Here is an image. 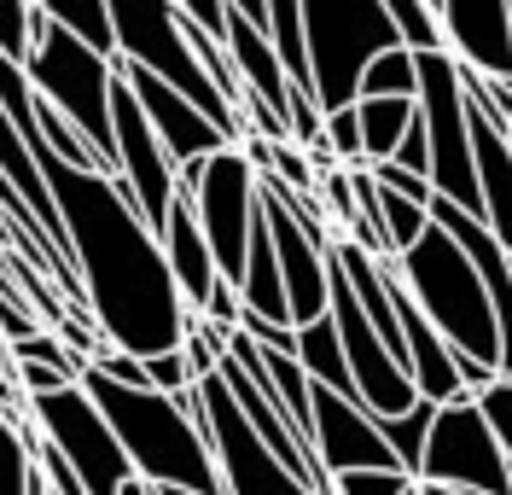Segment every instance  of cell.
<instances>
[{"label": "cell", "instance_id": "9c48e42d", "mask_svg": "<svg viewBox=\"0 0 512 495\" xmlns=\"http://www.w3.org/2000/svg\"><path fill=\"white\" fill-rule=\"evenodd\" d=\"M198 391V431L216 455V472H222V495H315L309 484H297L286 472V461L245 426L239 402L227 396V385L210 373Z\"/></svg>", "mask_w": 512, "mask_h": 495}, {"label": "cell", "instance_id": "d6986e66", "mask_svg": "<svg viewBox=\"0 0 512 495\" xmlns=\"http://www.w3.org/2000/svg\"><path fill=\"white\" fill-rule=\"evenodd\" d=\"M355 117H361L367 164H390V158H396V146H402V134L414 129L419 105H414V99H361V105H355Z\"/></svg>", "mask_w": 512, "mask_h": 495}, {"label": "cell", "instance_id": "4dcf8cb0", "mask_svg": "<svg viewBox=\"0 0 512 495\" xmlns=\"http://www.w3.org/2000/svg\"><path fill=\"white\" fill-rule=\"evenodd\" d=\"M367 175H373V181H379L384 193H396V198H414V204H425V210H431V181H425V175H408V169H396V164H367Z\"/></svg>", "mask_w": 512, "mask_h": 495}, {"label": "cell", "instance_id": "6da1fadb", "mask_svg": "<svg viewBox=\"0 0 512 495\" xmlns=\"http://www.w3.org/2000/svg\"><path fill=\"white\" fill-rule=\"evenodd\" d=\"M35 164H41V181L64 222V245H70V263L82 280V309H88L94 332L111 350H128L140 362L181 350L192 315L163 263V239L128 204L123 181H111L99 169L59 164L47 146L35 152Z\"/></svg>", "mask_w": 512, "mask_h": 495}, {"label": "cell", "instance_id": "3957f363", "mask_svg": "<svg viewBox=\"0 0 512 495\" xmlns=\"http://www.w3.org/2000/svg\"><path fill=\"white\" fill-rule=\"evenodd\" d=\"M396 274H402V292L414 297V309L425 315V327L437 332L454 356L501 373V338H495L489 292H483L478 268L466 263V251L443 228H431L408 257H396Z\"/></svg>", "mask_w": 512, "mask_h": 495}, {"label": "cell", "instance_id": "4fadbf2b", "mask_svg": "<svg viewBox=\"0 0 512 495\" xmlns=\"http://www.w3.org/2000/svg\"><path fill=\"white\" fill-rule=\"evenodd\" d=\"M443 53L483 82H512V18L507 0H437Z\"/></svg>", "mask_w": 512, "mask_h": 495}, {"label": "cell", "instance_id": "ffe728a7", "mask_svg": "<svg viewBox=\"0 0 512 495\" xmlns=\"http://www.w3.org/2000/svg\"><path fill=\"white\" fill-rule=\"evenodd\" d=\"M47 6V18L59 24L70 41H82L88 53H99V59H111L117 65V24H111V0H41Z\"/></svg>", "mask_w": 512, "mask_h": 495}, {"label": "cell", "instance_id": "30bf717a", "mask_svg": "<svg viewBox=\"0 0 512 495\" xmlns=\"http://www.w3.org/2000/svg\"><path fill=\"white\" fill-rule=\"evenodd\" d=\"M419 484H443V490L460 495H512V466L483 426L478 396H460V402L437 408L425 461H419Z\"/></svg>", "mask_w": 512, "mask_h": 495}, {"label": "cell", "instance_id": "8992f818", "mask_svg": "<svg viewBox=\"0 0 512 495\" xmlns=\"http://www.w3.org/2000/svg\"><path fill=\"white\" fill-rule=\"evenodd\" d=\"M303 35H309L320 117L350 111L361 99L367 65L390 47H402L384 0H303Z\"/></svg>", "mask_w": 512, "mask_h": 495}, {"label": "cell", "instance_id": "f1b7e54d", "mask_svg": "<svg viewBox=\"0 0 512 495\" xmlns=\"http://www.w3.org/2000/svg\"><path fill=\"white\" fill-rule=\"evenodd\" d=\"M94 373H99V379H111L117 391H152V385H146V362H140V356H128V350H111V344L94 356Z\"/></svg>", "mask_w": 512, "mask_h": 495}, {"label": "cell", "instance_id": "5bb4252c", "mask_svg": "<svg viewBox=\"0 0 512 495\" xmlns=\"http://www.w3.org/2000/svg\"><path fill=\"white\" fill-rule=\"evenodd\" d=\"M315 461L326 478H344V472H402L390 443H384L379 420L350 402V396L315 391Z\"/></svg>", "mask_w": 512, "mask_h": 495}, {"label": "cell", "instance_id": "83f0119b", "mask_svg": "<svg viewBox=\"0 0 512 495\" xmlns=\"http://www.w3.org/2000/svg\"><path fill=\"white\" fill-rule=\"evenodd\" d=\"M332 495H419V478H408V472H344V478H332Z\"/></svg>", "mask_w": 512, "mask_h": 495}, {"label": "cell", "instance_id": "836d02e7", "mask_svg": "<svg viewBox=\"0 0 512 495\" xmlns=\"http://www.w3.org/2000/svg\"><path fill=\"white\" fill-rule=\"evenodd\" d=\"M123 495H152V490H146V484H140V478H134V484H123Z\"/></svg>", "mask_w": 512, "mask_h": 495}, {"label": "cell", "instance_id": "e0dca14e", "mask_svg": "<svg viewBox=\"0 0 512 495\" xmlns=\"http://www.w3.org/2000/svg\"><path fill=\"white\" fill-rule=\"evenodd\" d=\"M0 495H47L35 466V426L24 408L0 402Z\"/></svg>", "mask_w": 512, "mask_h": 495}, {"label": "cell", "instance_id": "e575fe53", "mask_svg": "<svg viewBox=\"0 0 512 495\" xmlns=\"http://www.w3.org/2000/svg\"><path fill=\"white\" fill-rule=\"evenodd\" d=\"M152 495H181V490H152Z\"/></svg>", "mask_w": 512, "mask_h": 495}, {"label": "cell", "instance_id": "f546056e", "mask_svg": "<svg viewBox=\"0 0 512 495\" xmlns=\"http://www.w3.org/2000/svg\"><path fill=\"white\" fill-rule=\"evenodd\" d=\"M146 385L158 396H187L192 391V373H187V356L169 350V356H146Z\"/></svg>", "mask_w": 512, "mask_h": 495}, {"label": "cell", "instance_id": "7a4b0ae2", "mask_svg": "<svg viewBox=\"0 0 512 495\" xmlns=\"http://www.w3.org/2000/svg\"><path fill=\"white\" fill-rule=\"evenodd\" d=\"M82 391L94 396L105 426L117 431L128 466L146 490H181V495H222L216 455L198 431V391L158 396V391H117L88 367Z\"/></svg>", "mask_w": 512, "mask_h": 495}, {"label": "cell", "instance_id": "277c9868", "mask_svg": "<svg viewBox=\"0 0 512 495\" xmlns=\"http://www.w3.org/2000/svg\"><path fill=\"white\" fill-rule=\"evenodd\" d=\"M117 70H123V59L111 65V59L88 53L82 41H70L47 18V6L35 0V47H30V59H24V76H30L35 99L53 105L64 123L99 152V164L111 169V181H117V134H111V88H117Z\"/></svg>", "mask_w": 512, "mask_h": 495}, {"label": "cell", "instance_id": "cb8c5ba5", "mask_svg": "<svg viewBox=\"0 0 512 495\" xmlns=\"http://www.w3.org/2000/svg\"><path fill=\"white\" fill-rule=\"evenodd\" d=\"M262 175L280 181V187H291V193H303V198H315V187H320L315 158H309L303 146H291V140H274V146H268V169H262Z\"/></svg>", "mask_w": 512, "mask_h": 495}, {"label": "cell", "instance_id": "1f68e13d", "mask_svg": "<svg viewBox=\"0 0 512 495\" xmlns=\"http://www.w3.org/2000/svg\"><path fill=\"white\" fill-rule=\"evenodd\" d=\"M204 327L216 332H239V321H245V303H239V286H227V280H216V292H210V303H204V315H198Z\"/></svg>", "mask_w": 512, "mask_h": 495}, {"label": "cell", "instance_id": "52a82bcc", "mask_svg": "<svg viewBox=\"0 0 512 495\" xmlns=\"http://www.w3.org/2000/svg\"><path fill=\"white\" fill-rule=\"evenodd\" d=\"M24 414H30L35 437L82 478L88 495H123V484H134V466H128L117 431L105 426V414L82 385L59 396H35V402H24Z\"/></svg>", "mask_w": 512, "mask_h": 495}, {"label": "cell", "instance_id": "ac0fdd59", "mask_svg": "<svg viewBox=\"0 0 512 495\" xmlns=\"http://www.w3.org/2000/svg\"><path fill=\"white\" fill-rule=\"evenodd\" d=\"M297 362H303V373H309V385H315V391H332V396H350V402H355L350 362H344V344H338L332 315L297 332Z\"/></svg>", "mask_w": 512, "mask_h": 495}, {"label": "cell", "instance_id": "2e32d148", "mask_svg": "<svg viewBox=\"0 0 512 495\" xmlns=\"http://www.w3.org/2000/svg\"><path fill=\"white\" fill-rule=\"evenodd\" d=\"M163 263L175 274V292L187 303V315L198 321L204 315V303L216 292V263H210V245H204V228H198V216H192V198H175V210H169V222H163Z\"/></svg>", "mask_w": 512, "mask_h": 495}, {"label": "cell", "instance_id": "7c38bea8", "mask_svg": "<svg viewBox=\"0 0 512 495\" xmlns=\"http://www.w3.org/2000/svg\"><path fill=\"white\" fill-rule=\"evenodd\" d=\"M268 210V233H274V257H280V286H286L291 327H315L332 309V239L309 233L303 222H291L274 198H262Z\"/></svg>", "mask_w": 512, "mask_h": 495}, {"label": "cell", "instance_id": "44dd1931", "mask_svg": "<svg viewBox=\"0 0 512 495\" xmlns=\"http://www.w3.org/2000/svg\"><path fill=\"white\" fill-rule=\"evenodd\" d=\"M431 420H437V408H431V402H414L408 414H396V420H379L384 443H390V455H396V466H402L408 478H419L425 443H431Z\"/></svg>", "mask_w": 512, "mask_h": 495}, {"label": "cell", "instance_id": "d590c367", "mask_svg": "<svg viewBox=\"0 0 512 495\" xmlns=\"http://www.w3.org/2000/svg\"><path fill=\"white\" fill-rule=\"evenodd\" d=\"M507 140H512V123H507Z\"/></svg>", "mask_w": 512, "mask_h": 495}, {"label": "cell", "instance_id": "8fae6325", "mask_svg": "<svg viewBox=\"0 0 512 495\" xmlns=\"http://www.w3.org/2000/svg\"><path fill=\"white\" fill-rule=\"evenodd\" d=\"M111 134H117V181H123L128 204L146 216L152 233H163L175 198H181V181H175V164H169V152L158 146L152 123L140 117L123 70H117V88H111Z\"/></svg>", "mask_w": 512, "mask_h": 495}, {"label": "cell", "instance_id": "5b68a950", "mask_svg": "<svg viewBox=\"0 0 512 495\" xmlns=\"http://www.w3.org/2000/svg\"><path fill=\"white\" fill-rule=\"evenodd\" d=\"M111 24H117V59L128 70H146V76H158L163 88L192 99L239 146V117L216 94V82L204 76V65H198V53L187 41V24H181V12L169 0H111Z\"/></svg>", "mask_w": 512, "mask_h": 495}, {"label": "cell", "instance_id": "484cf974", "mask_svg": "<svg viewBox=\"0 0 512 495\" xmlns=\"http://www.w3.org/2000/svg\"><path fill=\"white\" fill-rule=\"evenodd\" d=\"M35 47V0H0V59L24 65Z\"/></svg>", "mask_w": 512, "mask_h": 495}, {"label": "cell", "instance_id": "7402d4cb", "mask_svg": "<svg viewBox=\"0 0 512 495\" xmlns=\"http://www.w3.org/2000/svg\"><path fill=\"white\" fill-rule=\"evenodd\" d=\"M414 94H419V59L408 47L379 53V59L367 65V76H361V99H414ZM361 99H355V105H361Z\"/></svg>", "mask_w": 512, "mask_h": 495}, {"label": "cell", "instance_id": "d6a6232c", "mask_svg": "<svg viewBox=\"0 0 512 495\" xmlns=\"http://www.w3.org/2000/svg\"><path fill=\"white\" fill-rule=\"evenodd\" d=\"M419 495H460V490H443V484H419Z\"/></svg>", "mask_w": 512, "mask_h": 495}, {"label": "cell", "instance_id": "603a6c76", "mask_svg": "<svg viewBox=\"0 0 512 495\" xmlns=\"http://www.w3.org/2000/svg\"><path fill=\"white\" fill-rule=\"evenodd\" d=\"M390 24H396V41L408 53H443V30H437V12L425 0H384Z\"/></svg>", "mask_w": 512, "mask_h": 495}, {"label": "cell", "instance_id": "9a60e30c", "mask_svg": "<svg viewBox=\"0 0 512 495\" xmlns=\"http://www.w3.org/2000/svg\"><path fill=\"white\" fill-rule=\"evenodd\" d=\"M123 82L128 94H134V105H140V117L152 123V134H158V146L169 152V164H204V158H216V152H227L233 140H227L192 99H181L175 88H163L158 76H146V70H128L123 65Z\"/></svg>", "mask_w": 512, "mask_h": 495}, {"label": "cell", "instance_id": "ba28073f", "mask_svg": "<svg viewBox=\"0 0 512 495\" xmlns=\"http://www.w3.org/2000/svg\"><path fill=\"white\" fill-rule=\"evenodd\" d=\"M192 216H198V228H204V245H210V263L222 274L227 286H239L245 280V257H251V228H256V210H262V187H256V169L251 158L239 152V146H227L216 152L204 175H198V187L192 193Z\"/></svg>", "mask_w": 512, "mask_h": 495}, {"label": "cell", "instance_id": "d4e9b609", "mask_svg": "<svg viewBox=\"0 0 512 495\" xmlns=\"http://www.w3.org/2000/svg\"><path fill=\"white\" fill-rule=\"evenodd\" d=\"M320 146L332 152V164L338 169H367V146H361V117L350 111H332L326 123H320Z\"/></svg>", "mask_w": 512, "mask_h": 495}, {"label": "cell", "instance_id": "4316f807", "mask_svg": "<svg viewBox=\"0 0 512 495\" xmlns=\"http://www.w3.org/2000/svg\"><path fill=\"white\" fill-rule=\"evenodd\" d=\"M478 414H483V426H489V437L501 443L507 466H512V379H495V385L478 396Z\"/></svg>", "mask_w": 512, "mask_h": 495}]
</instances>
